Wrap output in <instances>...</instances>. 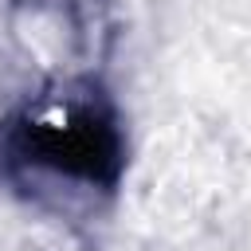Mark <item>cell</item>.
<instances>
[{
	"label": "cell",
	"mask_w": 251,
	"mask_h": 251,
	"mask_svg": "<svg viewBox=\"0 0 251 251\" xmlns=\"http://www.w3.org/2000/svg\"><path fill=\"white\" fill-rule=\"evenodd\" d=\"M27 161L78 180H110L118 169V137L94 110H63L27 126Z\"/></svg>",
	"instance_id": "1"
}]
</instances>
